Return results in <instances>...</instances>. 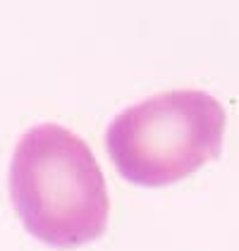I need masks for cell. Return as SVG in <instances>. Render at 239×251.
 Wrapping results in <instances>:
<instances>
[{"mask_svg": "<svg viewBox=\"0 0 239 251\" xmlns=\"http://www.w3.org/2000/svg\"><path fill=\"white\" fill-rule=\"evenodd\" d=\"M227 115L215 96L196 89L163 91L122 110L105 149L118 173L141 187H165L215 160Z\"/></svg>", "mask_w": 239, "mask_h": 251, "instance_id": "obj_2", "label": "cell"}, {"mask_svg": "<svg viewBox=\"0 0 239 251\" xmlns=\"http://www.w3.org/2000/svg\"><path fill=\"white\" fill-rule=\"evenodd\" d=\"M10 196L26 232L60 249L98 239L110 199L89 144L72 129L43 122L20 139L10 163Z\"/></svg>", "mask_w": 239, "mask_h": 251, "instance_id": "obj_1", "label": "cell"}]
</instances>
